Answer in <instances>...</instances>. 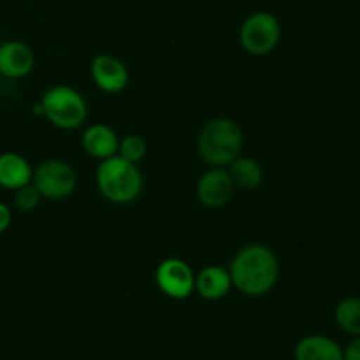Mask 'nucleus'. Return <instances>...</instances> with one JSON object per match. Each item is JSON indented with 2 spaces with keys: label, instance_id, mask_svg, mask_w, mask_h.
<instances>
[{
  "label": "nucleus",
  "instance_id": "obj_1",
  "mask_svg": "<svg viewBox=\"0 0 360 360\" xmlns=\"http://www.w3.org/2000/svg\"><path fill=\"white\" fill-rule=\"evenodd\" d=\"M232 287L243 295L260 297L269 294L280 276V264L273 250L264 245H250L239 250L232 259L231 267Z\"/></svg>",
  "mask_w": 360,
  "mask_h": 360
},
{
  "label": "nucleus",
  "instance_id": "obj_2",
  "mask_svg": "<svg viewBox=\"0 0 360 360\" xmlns=\"http://www.w3.org/2000/svg\"><path fill=\"white\" fill-rule=\"evenodd\" d=\"M98 192L115 204H129L139 197L143 190V174L137 164L125 160L120 155L101 160L95 172Z\"/></svg>",
  "mask_w": 360,
  "mask_h": 360
},
{
  "label": "nucleus",
  "instance_id": "obj_3",
  "mask_svg": "<svg viewBox=\"0 0 360 360\" xmlns=\"http://www.w3.org/2000/svg\"><path fill=\"white\" fill-rule=\"evenodd\" d=\"M197 146L202 160L211 167H227L241 153L243 132L234 120L214 118L200 130Z\"/></svg>",
  "mask_w": 360,
  "mask_h": 360
},
{
  "label": "nucleus",
  "instance_id": "obj_4",
  "mask_svg": "<svg viewBox=\"0 0 360 360\" xmlns=\"http://www.w3.org/2000/svg\"><path fill=\"white\" fill-rule=\"evenodd\" d=\"M39 111L53 127L62 130H76L84 123L88 115L86 101L72 86L58 84L42 95Z\"/></svg>",
  "mask_w": 360,
  "mask_h": 360
},
{
  "label": "nucleus",
  "instance_id": "obj_5",
  "mask_svg": "<svg viewBox=\"0 0 360 360\" xmlns=\"http://www.w3.org/2000/svg\"><path fill=\"white\" fill-rule=\"evenodd\" d=\"M281 37V25L274 14L267 11L253 13L243 21L239 41L246 53L253 56L269 55Z\"/></svg>",
  "mask_w": 360,
  "mask_h": 360
},
{
  "label": "nucleus",
  "instance_id": "obj_6",
  "mask_svg": "<svg viewBox=\"0 0 360 360\" xmlns=\"http://www.w3.org/2000/svg\"><path fill=\"white\" fill-rule=\"evenodd\" d=\"M32 183L44 199L60 200L76 190L77 174L67 162L46 160L34 171Z\"/></svg>",
  "mask_w": 360,
  "mask_h": 360
},
{
  "label": "nucleus",
  "instance_id": "obj_7",
  "mask_svg": "<svg viewBox=\"0 0 360 360\" xmlns=\"http://www.w3.org/2000/svg\"><path fill=\"white\" fill-rule=\"evenodd\" d=\"M155 281L162 294L176 301L188 299L195 290V274L181 259L162 260L155 271Z\"/></svg>",
  "mask_w": 360,
  "mask_h": 360
},
{
  "label": "nucleus",
  "instance_id": "obj_8",
  "mask_svg": "<svg viewBox=\"0 0 360 360\" xmlns=\"http://www.w3.org/2000/svg\"><path fill=\"white\" fill-rule=\"evenodd\" d=\"M234 181L225 167H211L197 181V199L210 210L224 207L234 193Z\"/></svg>",
  "mask_w": 360,
  "mask_h": 360
},
{
  "label": "nucleus",
  "instance_id": "obj_9",
  "mask_svg": "<svg viewBox=\"0 0 360 360\" xmlns=\"http://www.w3.org/2000/svg\"><path fill=\"white\" fill-rule=\"evenodd\" d=\"M90 74L98 90L105 94H120L129 84V70L125 63L111 55L95 56Z\"/></svg>",
  "mask_w": 360,
  "mask_h": 360
},
{
  "label": "nucleus",
  "instance_id": "obj_10",
  "mask_svg": "<svg viewBox=\"0 0 360 360\" xmlns=\"http://www.w3.org/2000/svg\"><path fill=\"white\" fill-rule=\"evenodd\" d=\"M35 65L30 46L21 41H6L0 44V74L11 79L28 76Z\"/></svg>",
  "mask_w": 360,
  "mask_h": 360
},
{
  "label": "nucleus",
  "instance_id": "obj_11",
  "mask_svg": "<svg viewBox=\"0 0 360 360\" xmlns=\"http://www.w3.org/2000/svg\"><path fill=\"white\" fill-rule=\"evenodd\" d=\"M81 144L90 157L97 158V160H105V158L118 155L120 139L111 127L104 125V123H95L84 130L81 136Z\"/></svg>",
  "mask_w": 360,
  "mask_h": 360
},
{
  "label": "nucleus",
  "instance_id": "obj_12",
  "mask_svg": "<svg viewBox=\"0 0 360 360\" xmlns=\"http://www.w3.org/2000/svg\"><path fill=\"white\" fill-rule=\"evenodd\" d=\"M232 280L229 269L207 266L195 274V292L206 301H220L231 292Z\"/></svg>",
  "mask_w": 360,
  "mask_h": 360
},
{
  "label": "nucleus",
  "instance_id": "obj_13",
  "mask_svg": "<svg viewBox=\"0 0 360 360\" xmlns=\"http://www.w3.org/2000/svg\"><path fill=\"white\" fill-rule=\"evenodd\" d=\"M294 357L295 360H343V348L330 338L311 334L295 345Z\"/></svg>",
  "mask_w": 360,
  "mask_h": 360
},
{
  "label": "nucleus",
  "instance_id": "obj_14",
  "mask_svg": "<svg viewBox=\"0 0 360 360\" xmlns=\"http://www.w3.org/2000/svg\"><path fill=\"white\" fill-rule=\"evenodd\" d=\"M32 174L34 171L25 157L11 151L0 155V186L7 190H18L32 181Z\"/></svg>",
  "mask_w": 360,
  "mask_h": 360
},
{
  "label": "nucleus",
  "instance_id": "obj_15",
  "mask_svg": "<svg viewBox=\"0 0 360 360\" xmlns=\"http://www.w3.org/2000/svg\"><path fill=\"white\" fill-rule=\"evenodd\" d=\"M227 171L234 185L245 190L257 188L264 179L262 165L250 157H238L227 165Z\"/></svg>",
  "mask_w": 360,
  "mask_h": 360
},
{
  "label": "nucleus",
  "instance_id": "obj_16",
  "mask_svg": "<svg viewBox=\"0 0 360 360\" xmlns=\"http://www.w3.org/2000/svg\"><path fill=\"white\" fill-rule=\"evenodd\" d=\"M336 326L350 336H360V297H347L334 309Z\"/></svg>",
  "mask_w": 360,
  "mask_h": 360
},
{
  "label": "nucleus",
  "instance_id": "obj_17",
  "mask_svg": "<svg viewBox=\"0 0 360 360\" xmlns=\"http://www.w3.org/2000/svg\"><path fill=\"white\" fill-rule=\"evenodd\" d=\"M118 155L125 160L137 164L146 155V141L141 136H127L120 141L118 144Z\"/></svg>",
  "mask_w": 360,
  "mask_h": 360
},
{
  "label": "nucleus",
  "instance_id": "obj_18",
  "mask_svg": "<svg viewBox=\"0 0 360 360\" xmlns=\"http://www.w3.org/2000/svg\"><path fill=\"white\" fill-rule=\"evenodd\" d=\"M41 199L42 195L32 181L14 190V204L21 211H34L39 206V202H41Z\"/></svg>",
  "mask_w": 360,
  "mask_h": 360
},
{
  "label": "nucleus",
  "instance_id": "obj_19",
  "mask_svg": "<svg viewBox=\"0 0 360 360\" xmlns=\"http://www.w3.org/2000/svg\"><path fill=\"white\" fill-rule=\"evenodd\" d=\"M343 360H360V336L343 350Z\"/></svg>",
  "mask_w": 360,
  "mask_h": 360
},
{
  "label": "nucleus",
  "instance_id": "obj_20",
  "mask_svg": "<svg viewBox=\"0 0 360 360\" xmlns=\"http://www.w3.org/2000/svg\"><path fill=\"white\" fill-rule=\"evenodd\" d=\"M11 220H13V214H11V210L4 202H0V232L6 231L11 225Z\"/></svg>",
  "mask_w": 360,
  "mask_h": 360
}]
</instances>
